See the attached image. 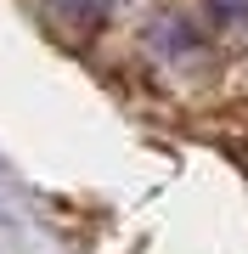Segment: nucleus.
<instances>
[{
  "label": "nucleus",
  "instance_id": "1",
  "mask_svg": "<svg viewBox=\"0 0 248 254\" xmlns=\"http://www.w3.org/2000/svg\"><path fill=\"white\" fill-rule=\"evenodd\" d=\"M147 46L158 57H192L203 46V28L186 17V11H158V17L147 23Z\"/></svg>",
  "mask_w": 248,
  "mask_h": 254
},
{
  "label": "nucleus",
  "instance_id": "2",
  "mask_svg": "<svg viewBox=\"0 0 248 254\" xmlns=\"http://www.w3.org/2000/svg\"><path fill=\"white\" fill-rule=\"evenodd\" d=\"M46 11H51L62 28H74V34H91V28L107 23L113 0H46Z\"/></svg>",
  "mask_w": 248,
  "mask_h": 254
},
{
  "label": "nucleus",
  "instance_id": "3",
  "mask_svg": "<svg viewBox=\"0 0 248 254\" xmlns=\"http://www.w3.org/2000/svg\"><path fill=\"white\" fill-rule=\"evenodd\" d=\"M209 11H214V23H237L248 17V0H209Z\"/></svg>",
  "mask_w": 248,
  "mask_h": 254
}]
</instances>
